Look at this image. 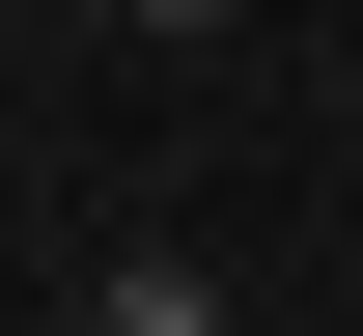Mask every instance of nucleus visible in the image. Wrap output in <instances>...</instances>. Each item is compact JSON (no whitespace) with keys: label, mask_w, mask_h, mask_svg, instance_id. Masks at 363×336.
Listing matches in <instances>:
<instances>
[{"label":"nucleus","mask_w":363,"mask_h":336,"mask_svg":"<svg viewBox=\"0 0 363 336\" xmlns=\"http://www.w3.org/2000/svg\"><path fill=\"white\" fill-rule=\"evenodd\" d=\"M84 336H224V281H196V252H112V281H84Z\"/></svg>","instance_id":"1"},{"label":"nucleus","mask_w":363,"mask_h":336,"mask_svg":"<svg viewBox=\"0 0 363 336\" xmlns=\"http://www.w3.org/2000/svg\"><path fill=\"white\" fill-rule=\"evenodd\" d=\"M112 28H168V56H196V28H252V0H112Z\"/></svg>","instance_id":"2"}]
</instances>
